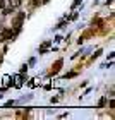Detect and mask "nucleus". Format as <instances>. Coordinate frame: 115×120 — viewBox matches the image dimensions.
<instances>
[{
  "instance_id": "nucleus-1",
  "label": "nucleus",
  "mask_w": 115,
  "mask_h": 120,
  "mask_svg": "<svg viewBox=\"0 0 115 120\" xmlns=\"http://www.w3.org/2000/svg\"><path fill=\"white\" fill-rule=\"evenodd\" d=\"M24 17H26V14H24V12H21L17 17L14 19V26H15V28H21V24H23V19H24Z\"/></svg>"
},
{
  "instance_id": "nucleus-2",
  "label": "nucleus",
  "mask_w": 115,
  "mask_h": 120,
  "mask_svg": "<svg viewBox=\"0 0 115 120\" xmlns=\"http://www.w3.org/2000/svg\"><path fill=\"white\" fill-rule=\"evenodd\" d=\"M60 67H62V60H57V62H55V65L52 67V74H57L58 70H60Z\"/></svg>"
},
{
  "instance_id": "nucleus-3",
  "label": "nucleus",
  "mask_w": 115,
  "mask_h": 120,
  "mask_svg": "<svg viewBox=\"0 0 115 120\" xmlns=\"http://www.w3.org/2000/svg\"><path fill=\"white\" fill-rule=\"evenodd\" d=\"M48 48H50V41H45V43H43V45L40 46V53H45Z\"/></svg>"
},
{
  "instance_id": "nucleus-4",
  "label": "nucleus",
  "mask_w": 115,
  "mask_h": 120,
  "mask_svg": "<svg viewBox=\"0 0 115 120\" xmlns=\"http://www.w3.org/2000/svg\"><path fill=\"white\" fill-rule=\"evenodd\" d=\"M19 4H21V0H9V5H10V7H17Z\"/></svg>"
},
{
  "instance_id": "nucleus-5",
  "label": "nucleus",
  "mask_w": 115,
  "mask_h": 120,
  "mask_svg": "<svg viewBox=\"0 0 115 120\" xmlns=\"http://www.w3.org/2000/svg\"><path fill=\"white\" fill-rule=\"evenodd\" d=\"M12 10H14V7H7V9L4 7V10H2V14H5V15H7V14H12Z\"/></svg>"
},
{
  "instance_id": "nucleus-6",
  "label": "nucleus",
  "mask_w": 115,
  "mask_h": 120,
  "mask_svg": "<svg viewBox=\"0 0 115 120\" xmlns=\"http://www.w3.org/2000/svg\"><path fill=\"white\" fill-rule=\"evenodd\" d=\"M105 101H107V98H101V100H100V106L105 105Z\"/></svg>"
},
{
  "instance_id": "nucleus-7",
  "label": "nucleus",
  "mask_w": 115,
  "mask_h": 120,
  "mask_svg": "<svg viewBox=\"0 0 115 120\" xmlns=\"http://www.w3.org/2000/svg\"><path fill=\"white\" fill-rule=\"evenodd\" d=\"M5 7V2H4V0H0V9H4Z\"/></svg>"
},
{
  "instance_id": "nucleus-8",
  "label": "nucleus",
  "mask_w": 115,
  "mask_h": 120,
  "mask_svg": "<svg viewBox=\"0 0 115 120\" xmlns=\"http://www.w3.org/2000/svg\"><path fill=\"white\" fill-rule=\"evenodd\" d=\"M2 41H5V36L2 34V33H0V43H2Z\"/></svg>"
},
{
  "instance_id": "nucleus-9",
  "label": "nucleus",
  "mask_w": 115,
  "mask_h": 120,
  "mask_svg": "<svg viewBox=\"0 0 115 120\" xmlns=\"http://www.w3.org/2000/svg\"><path fill=\"white\" fill-rule=\"evenodd\" d=\"M43 2H48V0H43Z\"/></svg>"
}]
</instances>
